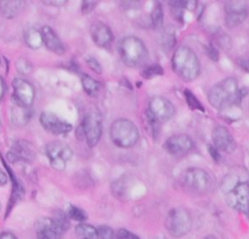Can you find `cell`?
<instances>
[{
  "mask_svg": "<svg viewBox=\"0 0 249 239\" xmlns=\"http://www.w3.org/2000/svg\"><path fill=\"white\" fill-rule=\"evenodd\" d=\"M140 133L135 123L128 119H117L110 127L111 141L119 148L129 149L137 144Z\"/></svg>",
  "mask_w": 249,
  "mask_h": 239,
  "instance_id": "obj_4",
  "label": "cell"
},
{
  "mask_svg": "<svg viewBox=\"0 0 249 239\" xmlns=\"http://www.w3.org/2000/svg\"><path fill=\"white\" fill-rule=\"evenodd\" d=\"M243 89L238 87V82L234 77H227L211 86L207 93L209 104L223 113L225 116L231 112V115L240 110L239 105L244 94Z\"/></svg>",
  "mask_w": 249,
  "mask_h": 239,
  "instance_id": "obj_1",
  "label": "cell"
},
{
  "mask_svg": "<svg viewBox=\"0 0 249 239\" xmlns=\"http://www.w3.org/2000/svg\"><path fill=\"white\" fill-rule=\"evenodd\" d=\"M175 106L169 99L157 95L149 100L146 114L160 123L169 120L175 115Z\"/></svg>",
  "mask_w": 249,
  "mask_h": 239,
  "instance_id": "obj_10",
  "label": "cell"
},
{
  "mask_svg": "<svg viewBox=\"0 0 249 239\" xmlns=\"http://www.w3.org/2000/svg\"><path fill=\"white\" fill-rule=\"evenodd\" d=\"M77 239H98L97 228L89 223L81 222L75 227Z\"/></svg>",
  "mask_w": 249,
  "mask_h": 239,
  "instance_id": "obj_22",
  "label": "cell"
},
{
  "mask_svg": "<svg viewBox=\"0 0 249 239\" xmlns=\"http://www.w3.org/2000/svg\"><path fill=\"white\" fill-rule=\"evenodd\" d=\"M116 239H140L136 234L125 228H120L116 233Z\"/></svg>",
  "mask_w": 249,
  "mask_h": 239,
  "instance_id": "obj_33",
  "label": "cell"
},
{
  "mask_svg": "<svg viewBox=\"0 0 249 239\" xmlns=\"http://www.w3.org/2000/svg\"><path fill=\"white\" fill-rule=\"evenodd\" d=\"M205 51L207 53V55L214 61H217L219 58V52L218 51L213 47V45H209L205 48Z\"/></svg>",
  "mask_w": 249,
  "mask_h": 239,
  "instance_id": "obj_36",
  "label": "cell"
},
{
  "mask_svg": "<svg viewBox=\"0 0 249 239\" xmlns=\"http://www.w3.org/2000/svg\"><path fill=\"white\" fill-rule=\"evenodd\" d=\"M5 89H6V85H5V82L3 80V78L0 76V101L2 100L4 93H5Z\"/></svg>",
  "mask_w": 249,
  "mask_h": 239,
  "instance_id": "obj_42",
  "label": "cell"
},
{
  "mask_svg": "<svg viewBox=\"0 0 249 239\" xmlns=\"http://www.w3.org/2000/svg\"><path fill=\"white\" fill-rule=\"evenodd\" d=\"M159 239H167V238H165V237H160V238H159Z\"/></svg>",
  "mask_w": 249,
  "mask_h": 239,
  "instance_id": "obj_44",
  "label": "cell"
},
{
  "mask_svg": "<svg viewBox=\"0 0 249 239\" xmlns=\"http://www.w3.org/2000/svg\"><path fill=\"white\" fill-rule=\"evenodd\" d=\"M41 34L43 38V44L52 52L61 55L65 52V47L60 41L56 33L50 26H43L41 29Z\"/></svg>",
  "mask_w": 249,
  "mask_h": 239,
  "instance_id": "obj_19",
  "label": "cell"
},
{
  "mask_svg": "<svg viewBox=\"0 0 249 239\" xmlns=\"http://www.w3.org/2000/svg\"><path fill=\"white\" fill-rule=\"evenodd\" d=\"M118 52L123 63L130 68L145 66L149 58L146 45L136 36L124 37L118 44Z\"/></svg>",
  "mask_w": 249,
  "mask_h": 239,
  "instance_id": "obj_3",
  "label": "cell"
},
{
  "mask_svg": "<svg viewBox=\"0 0 249 239\" xmlns=\"http://www.w3.org/2000/svg\"><path fill=\"white\" fill-rule=\"evenodd\" d=\"M46 154L50 159L51 166L57 171H62L65 169L67 161L72 158L73 151L62 142L53 141L46 146Z\"/></svg>",
  "mask_w": 249,
  "mask_h": 239,
  "instance_id": "obj_9",
  "label": "cell"
},
{
  "mask_svg": "<svg viewBox=\"0 0 249 239\" xmlns=\"http://www.w3.org/2000/svg\"><path fill=\"white\" fill-rule=\"evenodd\" d=\"M35 231L38 239H62V231L52 218H40L35 222Z\"/></svg>",
  "mask_w": 249,
  "mask_h": 239,
  "instance_id": "obj_17",
  "label": "cell"
},
{
  "mask_svg": "<svg viewBox=\"0 0 249 239\" xmlns=\"http://www.w3.org/2000/svg\"><path fill=\"white\" fill-rule=\"evenodd\" d=\"M201 239H218V238L215 237V236H213V235H207V236H204V237L201 238Z\"/></svg>",
  "mask_w": 249,
  "mask_h": 239,
  "instance_id": "obj_43",
  "label": "cell"
},
{
  "mask_svg": "<svg viewBox=\"0 0 249 239\" xmlns=\"http://www.w3.org/2000/svg\"><path fill=\"white\" fill-rule=\"evenodd\" d=\"M182 180L186 188L196 193H205L211 184L209 174L198 167L187 168L183 173Z\"/></svg>",
  "mask_w": 249,
  "mask_h": 239,
  "instance_id": "obj_8",
  "label": "cell"
},
{
  "mask_svg": "<svg viewBox=\"0 0 249 239\" xmlns=\"http://www.w3.org/2000/svg\"><path fill=\"white\" fill-rule=\"evenodd\" d=\"M163 147L169 154L180 156L192 151L194 142L192 138L186 134H174L165 140Z\"/></svg>",
  "mask_w": 249,
  "mask_h": 239,
  "instance_id": "obj_14",
  "label": "cell"
},
{
  "mask_svg": "<svg viewBox=\"0 0 249 239\" xmlns=\"http://www.w3.org/2000/svg\"><path fill=\"white\" fill-rule=\"evenodd\" d=\"M98 237L100 239H116L114 230L108 225H100L97 227Z\"/></svg>",
  "mask_w": 249,
  "mask_h": 239,
  "instance_id": "obj_31",
  "label": "cell"
},
{
  "mask_svg": "<svg viewBox=\"0 0 249 239\" xmlns=\"http://www.w3.org/2000/svg\"><path fill=\"white\" fill-rule=\"evenodd\" d=\"M12 99L16 106L29 108L32 105L35 97V90L33 85L23 79L15 78L12 82Z\"/></svg>",
  "mask_w": 249,
  "mask_h": 239,
  "instance_id": "obj_11",
  "label": "cell"
},
{
  "mask_svg": "<svg viewBox=\"0 0 249 239\" xmlns=\"http://www.w3.org/2000/svg\"><path fill=\"white\" fill-rule=\"evenodd\" d=\"M184 96H185L187 104L189 105V107L192 110H197V111L204 112L203 105L201 104V102L197 99V97L191 90L185 89L184 90Z\"/></svg>",
  "mask_w": 249,
  "mask_h": 239,
  "instance_id": "obj_28",
  "label": "cell"
},
{
  "mask_svg": "<svg viewBox=\"0 0 249 239\" xmlns=\"http://www.w3.org/2000/svg\"><path fill=\"white\" fill-rule=\"evenodd\" d=\"M81 131L89 148L95 147L102 135V118L96 111H91L86 115L82 123Z\"/></svg>",
  "mask_w": 249,
  "mask_h": 239,
  "instance_id": "obj_7",
  "label": "cell"
},
{
  "mask_svg": "<svg viewBox=\"0 0 249 239\" xmlns=\"http://www.w3.org/2000/svg\"><path fill=\"white\" fill-rule=\"evenodd\" d=\"M207 150H208V153H209V154H210V156L212 157L213 160L219 161V160L221 159L220 152H219L213 145L208 144V145H207Z\"/></svg>",
  "mask_w": 249,
  "mask_h": 239,
  "instance_id": "obj_37",
  "label": "cell"
},
{
  "mask_svg": "<svg viewBox=\"0 0 249 239\" xmlns=\"http://www.w3.org/2000/svg\"><path fill=\"white\" fill-rule=\"evenodd\" d=\"M23 39L26 45L33 50L39 49L43 45L41 31H39L35 27H28L23 33Z\"/></svg>",
  "mask_w": 249,
  "mask_h": 239,
  "instance_id": "obj_20",
  "label": "cell"
},
{
  "mask_svg": "<svg viewBox=\"0 0 249 239\" xmlns=\"http://www.w3.org/2000/svg\"><path fill=\"white\" fill-rule=\"evenodd\" d=\"M0 63H1V60H0Z\"/></svg>",
  "mask_w": 249,
  "mask_h": 239,
  "instance_id": "obj_45",
  "label": "cell"
},
{
  "mask_svg": "<svg viewBox=\"0 0 249 239\" xmlns=\"http://www.w3.org/2000/svg\"><path fill=\"white\" fill-rule=\"evenodd\" d=\"M90 36L93 43L100 48H108L113 41V33L110 27L102 21H95L90 26Z\"/></svg>",
  "mask_w": 249,
  "mask_h": 239,
  "instance_id": "obj_18",
  "label": "cell"
},
{
  "mask_svg": "<svg viewBox=\"0 0 249 239\" xmlns=\"http://www.w3.org/2000/svg\"><path fill=\"white\" fill-rule=\"evenodd\" d=\"M97 5V2L95 1H83L82 5H81V10L83 14H89L91 11H93V9L95 8V6Z\"/></svg>",
  "mask_w": 249,
  "mask_h": 239,
  "instance_id": "obj_34",
  "label": "cell"
},
{
  "mask_svg": "<svg viewBox=\"0 0 249 239\" xmlns=\"http://www.w3.org/2000/svg\"><path fill=\"white\" fill-rule=\"evenodd\" d=\"M248 217H249V215H248Z\"/></svg>",
  "mask_w": 249,
  "mask_h": 239,
  "instance_id": "obj_46",
  "label": "cell"
},
{
  "mask_svg": "<svg viewBox=\"0 0 249 239\" xmlns=\"http://www.w3.org/2000/svg\"><path fill=\"white\" fill-rule=\"evenodd\" d=\"M31 118V112L28 108L15 106L11 111V120L16 125H24Z\"/></svg>",
  "mask_w": 249,
  "mask_h": 239,
  "instance_id": "obj_21",
  "label": "cell"
},
{
  "mask_svg": "<svg viewBox=\"0 0 249 239\" xmlns=\"http://www.w3.org/2000/svg\"><path fill=\"white\" fill-rule=\"evenodd\" d=\"M169 6L171 8V14L177 20L182 19L183 10L186 9V1H170Z\"/></svg>",
  "mask_w": 249,
  "mask_h": 239,
  "instance_id": "obj_29",
  "label": "cell"
},
{
  "mask_svg": "<svg viewBox=\"0 0 249 239\" xmlns=\"http://www.w3.org/2000/svg\"><path fill=\"white\" fill-rule=\"evenodd\" d=\"M66 215L68 216V218L70 220L80 222H83L88 219L87 213L83 209H81V208H79V207H77L73 204L69 205Z\"/></svg>",
  "mask_w": 249,
  "mask_h": 239,
  "instance_id": "obj_27",
  "label": "cell"
},
{
  "mask_svg": "<svg viewBox=\"0 0 249 239\" xmlns=\"http://www.w3.org/2000/svg\"><path fill=\"white\" fill-rule=\"evenodd\" d=\"M228 206L233 210L249 215V181L244 180L237 183L225 193Z\"/></svg>",
  "mask_w": 249,
  "mask_h": 239,
  "instance_id": "obj_6",
  "label": "cell"
},
{
  "mask_svg": "<svg viewBox=\"0 0 249 239\" xmlns=\"http://www.w3.org/2000/svg\"><path fill=\"white\" fill-rule=\"evenodd\" d=\"M162 74H163L162 67L159 64H153L145 67L141 73V76L145 79H152L155 76H160Z\"/></svg>",
  "mask_w": 249,
  "mask_h": 239,
  "instance_id": "obj_30",
  "label": "cell"
},
{
  "mask_svg": "<svg viewBox=\"0 0 249 239\" xmlns=\"http://www.w3.org/2000/svg\"><path fill=\"white\" fill-rule=\"evenodd\" d=\"M213 146L221 153L232 154L236 149V142L230 130L223 125H217L212 130Z\"/></svg>",
  "mask_w": 249,
  "mask_h": 239,
  "instance_id": "obj_13",
  "label": "cell"
},
{
  "mask_svg": "<svg viewBox=\"0 0 249 239\" xmlns=\"http://www.w3.org/2000/svg\"><path fill=\"white\" fill-rule=\"evenodd\" d=\"M40 123L45 130L53 135L67 134L72 130V124L70 122L59 119L51 112H43L40 115Z\"/></svg>",
  "mask_w": 249,
  "mask_h": 239,
  "instance_id": "obj_15",
  "label": "cell"
},
{
  "mask_svg": "<svg viewBox=\"0 0 249 239\" xmlns=\"http://www.w3.org/2000/svg\"><path fill=\"white\" fill-rule=\"evenodd\" d=\"M81 83L83 89L89 96H95L100 89V84L89 75H83L81 78Z\"/></svg>",
  "mask_w": 249,
  "mask_h": 239,
  "instance_id": "obj_24",
  "label": "cell"
},
{
  "mask_svg": "<svg viewBox=\"0 0 249 239\" xmlns=\"http://www.w3.org/2000/svg\"><path fill=\"white\" fill-rule=\"evenodd\" d=\"M193 220L191 213L184 207H175L168 211L164 225L167 232L176 238L182 237L192 229Z\"/></svg>",
  "mask_w": 249,
  "mask_h": 239,
  "instance_id": "obj_5",
  "label": "cell"
},
{
  "mask_svg": "<svg viewBox=\"0 0 249 239\" xmlns=\"http://www.w3.org/2000/svg\"><path fill=\"white\" fill-rule=\"evenodd\" d=\"M151 22L154 27H160L163 23V10L160 3L156 2L151 11Z\"/></svg>",
  "mask_w": 249,
  "mask_h": 239,
  "instance_id": "obj_26",
  "label": "cell"
},
{
  "mask_svg": "<svg viewBox=\"0 0 249 239\" xmlns=\"http://www.w3.org/2000/svg\"><path fill=\"white\" fill-rule=\"evenodd\" d=\"M238 65L246 72L249 73V58H239L237 60Z\"/></svg>",
  "mask_w": 249,
  "mask_h": 239,
  "instance_id": "obj_38",
  "label": "cell"
},
{
  "mask_svg": "<svg viewBox=\"0 0 249 239\" xmlns=\"http://www.w3.org/2000/svg\"><path fill=\"white\" fill-rule=\"evenodd\" d=\"M0 239H18V238L13 233L5 231V232L0 233Z\"/></svg>",
  "mask_w": 249,
  "mask_h": 239,
  "instance_id": "obj_40",
  "label": "cell"
},
{
  "mask_svg": "<svg viewBox=\"0 0 249 239\" xmlns=\"http://www.w3.org/2000/svg\"><path fill=\"white\" fill-rule=\"evenodd\" d=\"M7 157L11 162H32L35 158V151L29 142L18 140L11 147Z\"/></svg>",
  "mask_w": 249,
  "mask_h": 239,
  "instance_id": "obj_16",
  "label": "cell"
},
{
  "mask_svg": "<svg viewBox=\"0 0 249 239\" xmlns=\"http://www.w3.org/2000/svg\"><path fill=\"white\" fill-rule=\"evenodd\" d=\"M225 22L232 28L240 25L248 17L249 3L247 1H227L225 3Z\"/></svg>",
  "mask_w": 249,
  "mask_h": 239,
  "instance_id": "obj_12",
  "label": "cell"
},
{
  "mask_svg": "<svg viewBox=\"0 0 249 239\" xmlns=\"http://www.w3.org/2000/svg\"><path fill=\"white\" fill-rule=\"evenodd\" d=\"M171 66L173 72L184 82H193L200 74L199 59L188 46H180L174 51Z\"/></svg>",
  "mask_w": 249,
  "mask_h": 239,
  "instance_id": "obj_2",
  "label": "cell"
},
{
  "mask_svg": "<svg viewBox=\"0 0 249 239\" xmlns=\"http://www.w3.org/2000/svg\"><path fill=\"white\" fill-rule=\"evenodd\" d=\"M52 219L54 222V223L57 225V227L62 232H65L69 229V227H70V219L68 218L66 213H64L60 210H56L53 213V217Z\"/></svg>",
  "mask_w": 249,
  "mask_h": 239,
  "instance_id": "obj_25",
  "label": "cell"
},
{
  "mask_svg": "<svg viewBox=\"0 0 249 239\" xmlns=\"http://www.w3.org/2000/svg\"><path fill=\"white\" fill-rule=\"evenodd\" d=\"M8 182V178H7V175L6 173L0 168V186H4L6 185Z\"/></svg>",
  "mask_w": 249,
  "mask_h": 239,
  "instance_id": "obj_41",
  "label": "cell"
},
{
  "mask_svg": "<svg viewBox=\"0 0 249 239\" xmlns=\"http://www.w3.org/2000/svg\"><path fill=\"white\" fill-rule=\"evenodd\" d=\"M44 4L48 6H62L66 3V0H49V1H43Z\"/></svg>",
  "mask_w": 249,
  "mask_h": 239,
  "instance_id": "obj_39",
  "label": "cell"
},
{
  "mask_svg": "<svg viewBox=\"0 0 249 239\" xmlns=\"http://www.w3.org/2000/svg\"><path fill=\"white\" fill-rule=\"evenodd\" d=\"M86 62H87L88 66L89 67V69L91 71H93L94 73H96V74H101L102 73V67H101L100 63L93 56H88L86 58Z\"/></svg>",
  "mask_w": 249,
  "mask_h": 239,
  "instance_id": "obj_32",
  "label": "cell"
},
{
  "mask_svg": "<svg viewBox=\"0 0 249 239\" xmlns=\"http://www.w3.org/2000/svg\"><path fill=\"white\" fill-rule=\"evenodd\" d=\"M17 67H18V72L22 73V74L29 73L31 70V64L28 61H26L25 59H24V64H22V59L18 60L17 63Z\"/></svg>",
  "mask_w": 249,
  "mask_h": 239,
  "instance_id": "obj_35",
  "label": "cell"
},
{
  "mask_svg": "<svg viewBox=\"0 0 249 239\" xmlns=\"http://www.w3.org/2000/svg\"><path fill=\"white\" fill-rule=\"evenodd\" d=\"M21 6L22 2L20 1H1L0 11L5 17L12 18L18 14Z\"/></svg>",
  "mask_w": 249,
  "mask_h": 239,
  "instance_id": "obj_23",
  "label": "cell"
}]
</instances>
